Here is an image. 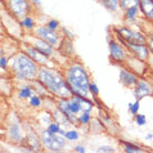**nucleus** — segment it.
<instances>
[{
	"instance_id": "18",
	"label": "nucleus",
	"mask_w": 153,
	"mask_h": 153,
	"mask_svg": "<svg viewBox=\"0 0 153 153\" xmlns=\"http://www.w3.org/2000/svg\"><path fill=\"white\" fill-rule=\"evenodd\" d=\"M139 7L146 21L153 23V0H140Z\"/></svg>"
},
{
	"instance_id": "10",
	"label": "nucleus",
	"mask_w": 153,
	"mask_h": 153,
	"mask_svg": "<svg viewBox=\"0 0 153 153\" xmlns=\"http://www.w3.org/2000/svg\"><path fill=\"white\" fill-rule=\"evenodd\" d=\"M6 138L9 142L13 144H21L27 140V133L23 130L20 120L17 118V120H12L8 124L6 130Z\"/></svg>"
},
{
	"instance_id": "24",
	"label": "nucleus",
	"mask_w": 153,
	"mask_h": 153,
	"mask_svg": "<svg viewBox=\"0 0 153 153\" xmlns=\"http://www.w3.org/2000/svg\"><path fill=\"white\" fill-rule=\"evenodd\" d=\"M42 104H43V102H42L41 96L37 94V93H35L33 96H31L30 99L28 100V105L32 108V109H41Z\"/></svg>"
},
{
	"instance_id": "30",
	"label": "nucleus",
	"mask_w": 153,
	"mask_h": 153,
	"mask_svg": "<svg viewBox=\"0 0 153 153\" xmlns=\"http://www.w3.org/2000/svg\"><path fill=\"white\" fill-rule=\"evenodd\" d=\"M46 26L48 28H50V29H52V30H59L60 29V22L58 21L57 19H50V20H48L47 21V23H46Z\"/></svg>"
},
{
	"instance_id": "34",
	"label": "nucleus",
	"mask_w": 153,
	"mask_h": 153,
	"mask_svg": "<svg viewBox=\"0 0 153 153\" xmlns=\"http://www.w3.org/2000/svg\"><path fill=\"white\" fill-rule=\"evenodd\" d=\"M60 33L62 35V37L69 38V39H71V40L74 39V35H73L69 29H67V28H65V27H60Z\"/></svg>"
},
{
	"instance_id": "23",
	"label": "nucleus",
	"mask_w": 153,
	"mask_h": 153,
	"mask_svg": "<svg viewBox=\"0 0 153 153\" xmlns=\"http://www.w3.org/2000/svg\"><path fill=\"white\" fill-rule=\"evenodd\" d=\"M76 98L79 103L81 104L82 107V112L83 111H90L91 112L93 110V107H94V103L92 102L91 100L89 99L88 97H82V96H73Z\"/></svg>"
},
{
	"instance_id": "19",
	"label": "nucleus",
	"mask_w": 153,
	"mask_h": 153,
	"mask_svg": "<svg viewBox=\"0 0 153 153\" xmlns=\"http://www.w3.org/2000/svg\"><path fill=\"white\" fill-rule=\"evenodd\" d=\"M139 12H140V7L132 6L126 10H123V18L126 22H134V21H137V17H138Z\"/></svg>"
},
{
	"instance_id": "21",
	"label": "nucleus",
	"mask_w": 153,
	"mask_h": 153,
	"mask_svg": "<svg viewBox=\"0 0 153 153\" xmlns=\"http://www.w3.org/2000/svg\"><path fill=\"white\" fill-rule=\"evenodd\" d=\"M98 2L112 13H115L119 11V9H121L120 0H98Z\"/></svg>"
},
{
	"instance_id": "38",
	"label": "nucleus",
	"mask_w": 153,
	"mask_h": 153,
	"mask_svg": "<svg viewBox=\"0 0 153 153\" xmlns=\"http://www.w3.org/2000/svg\"><path fill=\"white\" fill-rule=\"evenodd\" d=\"M29 1H30L33 6H36V7H40V6H41V1H40V0H29Z\"/></svg>"
},
{
	"instance_id": "33",
	"label": "nucleus",
	"mask_w": 153,
	"mask_h": 153,
	"mask_svg": "<svg viewBox=\"0 0 153 153\" xmlns=\"http://www.w3.org/2000/svg\"><path fill=\"white\" fill-rule=\"evenodd\" d=\"M96 152H98V153H100V152L101 153H115L117 152V150L110 146H101L97 149Z\"/></svg>"
},
{
	"instance_id": "16",
	"label": "nucleus",
	"mask_w": 153,
	"mask_h": 153,
	"mask_svg": "<svg viewBox=\"0 0 153 153\" xmlns=\"http://www.w3.org/2000/svg\"><path fill=\"white\" fill-rule=\"evenodd\" d=\"M36 93L32 82H21L17 89V98L20 100H29L31 96Z\"/></svg>"
},
{
	"instance_id": "6",
	"label": "nucleus",
	"mask_w": 153,
	"mask_h": 153,
	"mask_svg": "<svg viewBox=\"0 0 153 153\" xmlns=\"http://www.w3.org/2000/svg\"><path fill=\"white\" fill-rule=\"evenodd\" d=\"M40 140H41V144L43 149L51 151V152H60L63 150L67 146V139L61 135V134H52L49 131L45 129V130L40 131Z\"/></svg>"
},
{
	"instance_id": "3",
	"label": "nucleus",
	"mask_w": 153,
	"mask_h": 153,
	"mask_svg": "<svg viewBox=\"0 0 153 153\" xmlns=\"http://www.w3.org/2000/svg\"><path fill=\"white\" fill-rule=\"evenodd\" d=\"M37 65L26 52L20 50L9 59V72L17 82H32L37 79L39 71Z\"/></svg>"
},
{
	"instance_id": "22",
	"label": "nucleus",
	"mask_w": 153,
	"mask_h": 153,
	"mask_svg": "<svg viewBox=\"0 0 153 153\" xmlns=\"http://www.w3.org/2000/svg\"><path fill=\"white\" fill-rule=\"evenodd\" d=\"M121 144L123 146V151L126 153H144L146 152V150L144 148H142L140 146H137L134 143L131 142H126L124 140H120Z\"/></svg>"
},
{
	"instance_id": "28",
	"label": "nucleus",
	"mask_w": 153,
	"mask_h": 153,
	"mask_svg": "<svg viewBox=\"0 0 153 153\" xmlns=\"http://www.w3.org/2000/svg\"><path fill=\"white\" fill-rule=\"evenodd\" d=\"M128 107H129V111H130L131 115H132V117H135V115L139 113V110H140V100L135 99L134 102L128 104Z\"/></svg>"
},
{
	"instance_id": "26",
	"label": "nucleus",
	"mask_w": 153,
	"mask_h": 153,
	"mask_svg": "<svg viewBox=\"0 0 153 153\" xmlns=\"http://www.w3.org/2000/svg\"><path fill=\"white\" fill-rule=\"evenodd\" d=\"M47 130L49 131L50 133L52 134H59L60 133V131H61V124L57 121H52V122H50L46 128Z\"/></svg>"
},
{
	"instance_id": "31",
	"label": "nucleus",
	"mask_w": 153,
	"mask_h": 153,
	"mask_svg": "<svg viewBox=\"0 0 153 153\" xmlns=\"http://www.w3.org/2000/svg\"><path fill=\"white\" fill-rule=\"evenodd\" d=\"M134 122L139 126H143L146 124V117L144 114H137L134 117Z\"/></svg>"
},
{
	"instance_id": "40",
	"label": "nucleus",
	"mask_w": 153,
	"mask_h": 153,
	"mask_svg": "<svg viewBox=\"0 0 153 153\" xmlns=\"http://www.w3.org/2000/svg\"><path fill=\"white\" fill-rule=\"evenodd\" d=\"M153 139V134L152 133H148L146 135V141H149V140H152Z\"/></svg>"
},
{
	"instance_id": "8",
	"label": "nucleus",
	"mask_w": 153,
	"mask_h": 153,
	"mask_svg": "<svg viewBox=\"0 0 153 153\" xmlns=\"http://www.w3.org/2000/svg\"><path fill=\"white\" fill-rule=\"evenodd\" d=\"M114 31V36L122 39L123 41L132 42V43H146L148 41V36L135 31L126 26H121V27H113L112 28Z\"/></svg>"
},
{
	"instance_id": "27",
	"label": "nucleus",
	"mask_w": 153,
	"mask_h": 153,
	"mask_svg": "<svg viewBox=\"0 0 153 153\" xmlns=\"http://www.w3.org/2000/svg\"><path fill=\"white\" fill-rule=\"evenodd\" d=\"M140 0H120V7L121 10H126L132 6H139Z\"/></svg>"
},
{
	"instance_id": "9",
	"label": "nucleus",
	"mask_w": 153,
	"mask_h": 153,
	"mask_svg": "<svg viewBox=\"0 0 153 153\" xmlns=\"http://www.w3.org/2000/svg\"><path fill=\"white\" fill-rule=\"evenodd\" d=\"M109 54L111 61L117 65H124L128 58L130 57L129 50L117 39L109 40Z\"/></svg>"
},
{
	"instance_id": "36",
	"label": "nucleus",
	"mask_w": 153,
	"mask_h": 153,
	"mask_svg": "<svg viewBox=\"0 0 153 153\" xmlns=\"http://www.w3.org/2000/svg\"><path fill=\"white\" fill-rule=\"evenodd\" d=\"M73 150L76 153H85V148L83 146H76L73 148Z\"/></svg>"
},
{
	"instance_id": "32",
	"label": "nucleus",
	"mask_w": 153,
	"mask_h": 153,
	"mask_svg": "<svg viewBox=\"0 0 153 153\" xmlns=\"http://www.w3.org/2000/svg\"><path fill=\"white\" fill-rule=\"evenodd\" d=\"M89 91H90V94H91L93 98H97V97H99V94H100V89L98 88L97 83H94V82H91V83H90V85H89Z\"/></svg>"
},
{
	"instance_id": "39",
	"label": "nucleus",
	"mask_w": 153,
	"mask_h": 153,
	"mask_svg": "<svg viewBox=\"0 0 153 153\" xmlns=\"http://www.w3.org/2000/svg\"><path fill=\"white\" fill-rule=\"evenodd\" d=\"M146 36H148V37H150V38L153 39V27L151 28V29H150L149 32H146Z\"/></svg>"
},
{
	"instance_id": "15",
	"label": "nucleus",
	"mask_w": 153,
	"mask_h": 153,
	"mask_svg": "<svg viewBox=\"0 0 153 153\" xmlns=\"http://www.w3.org/2000/svg\"><path fill=\"white\" fill-rule=\"evenodd\" d=\"M124 65L128 67V69H130L132 72H134L138 76H143L146 72V61H143V60L134 57V56L130 54V57L128 58V60L126 61Z\"/></svg>"
},
{
	"instance_id": "11",
	"label": "nucleus",
	"mask_w": 153,
	"mask_h": 153,
	"mask_svg": "<svg viewBox=\"0 0 153 153\" xmlns=\"http://www.w3.org/2000/svg\"><path fill=\"white\" fill-rule=\"evenodd\" d=\"M35 36L39 37V38L43 39L45 41L49 42L50 45H52L53 47L58 48L60 42L62 40V35L57 30H52L46 26V25H40L35 28V30L32 32Z\"/></svg>"
},
{
	"instance_id": "5",
	"label": "nucleus",
	"mask_w": 153,
	"mask_h": 153,
	"mask_svg": "<svg viewBox=\"0 0 153 153\" xmlns=\"http://www.w3.org/2000/svg\"><path fill=\"white\" fill-rule=\"evenodd\" d=\"M4 7L12 17L20 21L32 13L35 6L29 0H4Z\"/></svg>"
},
{
	"instance_id": "25",
	"label": "nucleus",
	"mask_w": 153,
	"mask_h": 153,
	"mask_svg": "<svg viewBox=\"0 0 153 153\" xmlns=\"http://www.w3.org/2000/svg\"><path fill=\"white\" fill-rule=\"evenodd\" d=\"M91 120L92 114L90 111H83L78 115V123L81 126H88L89 123L91 122Z\"/></svg>"
},
{
	"instance_id": "14",
	"label": "nucleus",
	"mask_w": 153,
	"mask_h": 153,
	"mask_svg": "<svg viewBox=\"0 0 153 153\" xmlns=\"http://www.w3.org/2000/svg\"><path fill=\"white\" fill-rule=\"evenodd\" d=\"M153 93L152 85L146 80H140L139 79L138 83L135 84L133 88V97L137 100H142L146 97L151 96Z\"/></svg>"
},
{
	"instance_id": "37",
	"label": "nucleus",
	"mask_w": 153,
	"mask_h": 153,
	"mask_svg": "<svg viewBox=\"0 0 153 153\" xmlns=\"http://www.w3.org/2000/svg\"><path fill=\"white\" fill-rule=\"evenodd\" d=\"M146 45H148V47H149L150 52L153 54V39L150 38V37H148V41H146Z\"/></svg>"
},
{
	"instance_id": "1",
	"label": "nucleus",
	"mask_w": 153,
	"mask_h": 153,
	"mask_svg": "<svg viewBox=\"0 0 153 153\" xmlns=\"http://www.w3.org/2000/svg\"><path fill=\"white\" fill-rule=\"evenodd\" d=\"M36 80L58 99H69L73 96L60 67H40Z\"/></svg>"
},
{
	"instance_id": "13",
	"label": "nucleus",
	"mask_w": 153,
	"mask_h": 153,
	"mask_svg": "<svg viewBox=\"0 0 153 153\" xmlns=\"http://www.w3.org/2000/svg\"><path fill=\"white\" fill-rule=\"evenodd\" d=\"M119 81L120 83L124 85L126 88H132L135 87V84L138 83L139 81V76L132 72L130 69L126 68H122L119 72Z\"/></svg>"
},
{
	"instance_id": "17",
	"label": "nucleus",
	"mask_w": 153,
	"mask_h": 153,
	"mask_svg": "<svg viewBox=\"0 0 153 153\" xmlns=\"http://www.w3.org/2000/svg\"><path fill=\"white\" fill-rule=\"evenodd\" d=\"M59 52L65 58H71L74 54V49H73V40L69 38H65L63 37L60 42V45L58 47Z\"/></svg>"
},
{
	"instance_id": "20",
	"label": "nucleus",
	"mask_w": 153,
	"mask_h": 153,
	"mask_svg": "<svg viewBox=\"0 0 153 153\" xmlns=\"http://www.w3.org/2000/svg\"><path fill=\"white\" fill-rule=\"evenodd\" d=\"M20 26L22 28V30H25L27 33H32L35 28L37 27L35 22V19L32 18V16L29 15L27 17H25L23 19L20 20Z\"/></svg>"
},
{
	"instance_id": "35",
	"label": "nucleus",
	"mask_w": 153,
	"mask_h": 153,
	"mask_svg": "<svg viewBox=\"0 0 153 153\" xmlns=\"http://www.w3.org/2000/svg\"><path fill=\"white\" fill-rule=\"evenodd\" d=\"M0 68L2 71H7V69H9V60L4 56H1L0 58Z\"/></svg>"
},
{
	"instance_id": "2",
	"label": "nucleus",
	"mask_w": 153,
	"mask_h": 153,
	"mask_svg": "<svg viewBox=\"0 0 153 153\" xmlns=\"http://www.w3.org/2000/svg\"><path fill=\"white\" fill-rule=\"evenodd\" d=\"M60 68L73 96L89 97L91 78L85 67L76 60H71L65 61Z\"/></svg>"
},
{
	"instance_id": "4",
	"label": "nucleus",
	"mask_w": 153,
	"mask_h": 153,
	"mask_svg": "<svg viewBox=\"0 0 153 153\" xmlns=\"http://www.w3.org/2000/svg\"><path fill=\"white\" fill-rule=\"evenodd\" d=\"M22 41L27 42V43L31 45L32 47L37 48L39 51L43 52L46 56H48V57L51 58L52 60L58 62L60 65H62L65 62V59H67V58H65L60 52H59L58 48L53 47L52 45H50L49 42L45 41L43 39L35 36L33 33H31V35L30 33L25 35V37L22 38Z\"/></svg>"
},
{
	"instance_id": "7",
	"label": "nucleus",
	"mask_w": 153,
	"mask_h": 153,
	"mask_svg": "<svg viewBox=\"0 0 153 153\" xmlns=\"http://www.w3.org/2000/svg\"><path fill=\"white\" fill-rule=\"evenodd\" d=\"M20 49L22 50L23 52H26L37 65H39V67H61L58 62L52 60L51 58L46 56L43 52L39 51L37 48L32 47L31 45L27 43V42H25V41L21 42Z\"/></svg>"
},
{
	"instance_id": "12",
	"label": "nucleus",
	"mask_w": 153,
	"mask_h": 153,
	"mask_svg": "<svg viewBox=\"0 0 153 153\" xmlns=\"http://www.w3.org/2000/svg\"><path fill=\"white\" fill-rule=\"evenodd\" d=\"M114 37L119 42H121L123 46L129 50L131 56H134V57L139 58V59H141V60L146 62L149 60L151 52H150V49L146 43H132V42L123 41L122 39H120L117 36H114Z\"/></svg>"
},
{
	"instance_id": "29",
	"label": "nucleus",
	"mask_w": 153,
	"mask_h": 153,
	"mask_svg": "<svg viewBox=\"0 0 153 153\" xmlns=\"http://www.w3.org/2000/svg\"><path fill=\"white\" fill-rule=\"evenodd\" d=\"M65 138L68 141H76V140H79V133L76 130H67L65 133Z\"/></svg>"
}]
</instances>
